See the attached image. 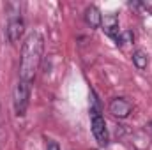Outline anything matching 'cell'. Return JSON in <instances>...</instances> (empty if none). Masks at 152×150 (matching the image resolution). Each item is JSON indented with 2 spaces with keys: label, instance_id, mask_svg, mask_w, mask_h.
I'll use <instances>...</instances> for the list:
<instances>
[{
  "label": "cell",
  "instance_id": "cell-8",
  "mask_svg": "<svg viewBox=\"0 0 152 150\" xmlns=\"http://www.w3.org/2000/svg\"><path fill=\"white\" fill-rule=\"evenodd\" d=\"M133 64L136 66L138 71H145L147 66H149V55L143 51V50H136L133 53Z\"/></svg>",
  "mask_w": 152,
  "mask_h": 150
},
{
  "label": "cell",
  "instance_id": "cell-9",
  "mask_svg": "<svg viewBox=\"0 0 152 150\" xmlns=\"http://www.w3.org/2000/svg\"><path fill=\"white\" fill-rule=\"evenodd\" d=\"M133 32L131 30H124V32H120L118 34V37L115 39V42H117V46H124V44H129V42H133Z\"/></svg>",
  "mask_w": 152,
  "mask_h": 150
},
{
  "label": "cell",
  "instance_id": "cell-10",
  "mask_svg": "<svg viewBox=\"0 0 152 150\" xmlns=\"http://www.w3.org/2000/svg\"><path fill=\"white\" fill-rule=\"evenodd\" d=\"M46 150H60V147H58V143H57V141H50V143H48V147H46Z\"/></svg>",
  "mask_w": 152,
  "mask_h": 150
},
{
  "label": "cell",
  "instance_id": "cell-1",
  "mask_svg": "<svg viewBox=\"0 0 152 150\" xmlns=\"http://www.w3.org/2000/svg\"><path fill=\"white\" fill-rule=\"evenodd\" d=\"M44 50V39L39 32L28 34L21 46V58H20V79L32 81L39 69L41 58Z\"/></svg>",
  "mask_w": 152,
  "mask_h": 150
},
{
  "label": "cell",
  "instance_id": "cell-7",
  "mask_svg": "<svg viewBox=\"0 0 152 150\" xmlns=\"http://www.w3.org/2000/svg\"><path fill=\"white\" fill-rule=\"evenodd\" d=\"M85 21L90 28H99L101 27V21H103V14L101 11L96 7V5H88L85 9Z\"/></svg>",
  "mask_w": 152,
  "mask_h": 150
},
{
  "label": "cell",
  "instance_id": "cell-2",
  "mask_svg": "<svg viewBox=\"0 0 152 150\" xmlns=\"http://www.w3.org/2000/svg\"><path fill=\"white\" fill-rule=\"evenodd\" d=\"M30 90H32V81H25V79H20L14 87V92H12V104H14V111L18 117H23L27 113L28 108V99H30Z\"/></svg>",
  "mask_w": 152,
  "mask_h": 150
},
{
  "label": "cell",
  "instance_id": "cell-5",
  "mask_svg": "<svg viewBox=\"0 0 152 150\" xmlns=\"http://www.w3.org/2000/svg\"><path fill=\"white\" fill-rule=\"evenodd\" d=\"M108 110H110V113H112L113 117H117V118H126V117H129L133 106H131V103H129L127 99H124V97H115V99L110 101Z\"/></svg>",
  "mask_w": 152,
  "mask_h": 150
},
{
  "label": "cell",
  "instance_id": "cell-6",
  "mask_svg": "<svg viewBox=\"0 0 152 150\" xmlns=\"http://www.w3.org/2000/svg\"><path fill=\"white\" fill-rule=\"evenodd\" d=\"M101 27H103L104 34H106V36H110L113 41L118 37V34H120V30H118V18H117V14H104V16H103V21H101Z\"/></svg>",
  "mask_w": 152,
  "mask_h": 150
},
{
  "label": "cell",
  "instance_id": "cell-4",
  "mask_svg": "<svg viewBox=\"0 0 152 150\" xmlns=\"http://www.w3.org/2000/svg\"><path fill=\"white\" fill-rule=\"evenodd\" d=\"M23 30H25V23L21 20V14H12L9 16V21H7V39L9 42H18L20 37L23 36Z\"/></svg>",
  "mask_w": 152,
  "mask_h": 150
},
{
  "label": "cell",
  "instance_id": "cell-3",
  "mask_svg": "<svg viewBox=\"0 0 152 150\" xmlns=\"http://www.w3.org/2000/svg\"><path fill=\"white\" fill-rule=\"evenodd\" d=\"M90 117H92V134L96 138V141L104 147L108 143V129H106V122L103 118L101 113L90 111Z\"/></svg>",
  "mask_w": 152,
  "mask_h": 150
}]
</instances>
